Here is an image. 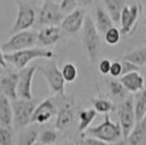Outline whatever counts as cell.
I'll return each mask as SVG.
<instances>
[{"mask_svg": "<svg viewBox=\"0 0 146 145\" xmlns=\"http://www.w3.org/2000/svg\"><path fill=\"white\" fill-rule=\"evenodd\" d=\"M82 44L83 48L91 62L95 63L97 61L99 50L102 47V38L100 34L94 24V21L91 17L86 15L84 24L82 27Z\"/></svg>", "mask_w": 146, "mask_h": 145, "instance_id": "1", "label": "cell"}, {"mask_svg": "<svg viewBox=\"0 0 146 145\" xmlns=\"http://www.w3.org/2000/svg\"><path fill=\"white\" fill-rule=\"evenodd\" d=\"M54 57H55V54L51 50L44 48H34V47L11 53V54H5V59L7 63L12 65L18 70L27 67L33 60H36V59L51 60Z\"/></svg>", "mask_w": 146, "mask_h": 145, "instance_id": "2", "label": "cell"}, {"mask_svg": "<svg viewBox=\"0 0 146 145\" xmlns=\"http://www.w3.org/2000/svg\"><path fill=\"white\" fill-rule=\"evenodd\" d=\"M85 136L95 138L107 144H112L123 138L119 123L111 120L109 115H105L104 121L98 126L88 128L85 131Z\"/></svg>", "mask_w": 146, "mask_h": 145, "instance_id": "3", "label": "cell"}, {"mask_svg": "<svg viewBox=\"0 0 146 145\" xmlns=\"http://www.w3.org/2000/svg\"><path fill=\"white\" fill-rule=\"evenodd\" d=\"M12 106V124L17 130H23L31 124L33 111L36 107L34 99L18 98L11 102Z\"/></svg>", "mask_w": 146, "mask_h": 145, "instance_id": "4", "label": "cell"}, {"mask_svg": "<svg viewBox=\"0 0 146 145\" xmlns=\"http://www.w3.org/2000/svg\"><path fill=\"white\" fill-rule=\"evenodd\" d=\"M37 71L46 80L50 91L57 95H66V82L62 78L60 69L54 60H50L46 66H37Z\"/></svg>", "mask_w": 146, "mask_h": 145, "instance_id": "5", "label": "cell"}, {"mask_svg": "<svg viewBox=\"0 0 146 145\" xmlns=\"http://www.w3.org/2000/svg\"><path fill=\"white\" fill-rule=\"evenodd\" d=\"M37 44V32L35 31H22L13 34L7 42L1 45L5 54H11L24 49L33 48Z\"/></svg>", "mask_w": 146, "mask_h": 145, "instance_id": "6", "label": "cell"}, {"mask_svg": "<svg viewBox=\"0 0 146 145\" xmlns=\"http://www.w3.org/2000/svg\"><path fill=\"white\" fill-rule=\"evenodd\" d=\"M64 18L59 3L54 0H45L36 17L37 23L42 26H59Z\"/></svg>", "mask_w": 146, "mask_h": 145, "instance_id": "7", "label": "cell"}, {"mask_svg": "<svg viewBox=\"0 0 146 145\" xmlns=\"http://www.w3.org/2000/svg\"><path fill=\"white\" fill-rule=\"evenodd\" d=\"M117 115H118V120H119L118 123L121 128L122 136L123 139H127L136 123L135 114H134L133 97H128L127 99H124L118 105Z\"/></svg>", "mask_w": 146, "mask_h": 145, "instance_id": "8", "label": "cell"}, {"mask_svg": "<svg viewBox=\"0 0 146 145\" xmlns=\"http://www.w3.org/2000/svg\"><path fill=\"white\" fill-rule=\"evenodd\" d=\"M18 12L17 18L12 25V29L10 31L11 34H15L22 31H27L34 25L36 22V12L33 7L25 3L21 0H18Z\"/></svg>", "mask_w": 146, "mask_h": 145, "instance_id": "9", "label": "cell"}, {"mask_svg": "<svg viewBox=\"0 0 146 145\" xmlns=\"http://www.w3.org/2000/svg\"><path fill=\"white\" fill-rule=\"evenodd\" d=\"M37 71V65H32L27 66L19 70L18 75V87H17V93H18V98L21 99H33V92H32V85H33V80L35 72Z\"/></svg>", "mask_w": 146, "mask_h": 145, "instance_id": "10", "label": "cell"}, {"mask_svg": "<svg viewBox=\"0 0 146 145\" xmlns=\"http://www.w3.org/2000/svg\"><path fill=\"white\" fill-rule=\"evenodd\" d=\"M85 17V11L82 8H76L75 10L68 13L59 25L62 33H66L68 35H73L79 33L83 27Z\"/></svg>", "mask_w": 146, "mask_h": 145, "instance_id": "11", "label": "cell"}, {"mask_svg": "<svg viewBox=\"0 0 146 145\" xmlns=\"http://www.w3.org/2000/svg\"><path fill=\"white\" fill-rule=\"evenodd\" d=\"M57 107L51 98H47L37 105L32 116L31 124H44L57 115Z\"/></svg>", "mask_w": 146, "mask_h": 145, "instance_id": "12", "label": "cell"}, {"mask_svg": "<svg viewBox=\"0 0 146 145\" xmlns=\"http://www.w3.org/2000/svg\"><path fill=\"white\" fill-rule=\"evenodd\" d=\"M140 15V8L135 5L132 6H125L123 7L120 14V24H121V34L123 35H129L132 31L134 26L137 22V19Z\"/></svg>", "mask_w": 146, "mask_h": 145, "instance_id": "13", "label": "cell"}, {"mask_svg": "<svg viewBox=\"0 0 146 145\" xmlns=\"http://www.w3.org/2000/svg\"><path fill=\"white\" fill-rule=\"evenodd\" d=\"M62 31L60 26H43L37 33V44L44 47L52 46L62 38Z\"/></svg>", "mask_w": 146, "mask_h": 145, "instance_id": "14", "label": "cell"}, {"mask_svg": "<svg viewBox=\"0 0 146 145\" xmlns=\"http://www.w3.org/2000/svg\"><path fill=\"white\" fill-rule=\"evenodd\" d=\"M18 72H11L2 76L0 80V94L8 97L10 100H15L18 99V93H17V87H18Z\"/></svg>", "mask_w": 146, "mask_h": 145, "instance_id": "15", "label": "cell"}, {"mask_svg": "<svg viewBox=\"0 0 146 145\" xmlns=\"http://www.w3.org/2000/svg\"><path fill=\"white\" fill-rule=\"evenodd\" d=\"M55 127L58 131H64L74 121V110L71 103H67L57 111Z\"/></svg>", "mask_w": 146, "mask_h": 145, "instance_id": "16", "label": "cell"}, {"mask_svg": "<svg viewBox=\"0 0 146 145\" xmlns=\"http://www.w3.org/2000/svg\"><path fill=\"white\" fill-rule=\"evenodd\" d=\"M119 81L129 93H139L144 90V78L140 74V71H135L121 75Z\"/></svg>", "mask_w": 146, "mask_h": 145, "instance_id": "17", "label": "cell"}, {"mask_svg": "<svg viewBox=\"0 0 146 145\" xmlns=\"http://www.w3.org/2000/svg\"><path fill=\"white\" fill-rule=\"evenodd\" d=\"M128 145H146V115L135 123L133 130L127 138Z\"/></svg>", "mask_w": 146, "mask_h": 145, "instance_id": "18", "label": "cell"}, {"mask_svg": "<svg viewBox=\"0 0 146 145\" xmlns=\"http://www.w3.org/2000/svg\"><path fill=\"white\" fill-rule=\"evenodd\" d=\"M12 118V106L10 99L0 94V126L11 127Z\"/></svg>", "mask_w": 146, "mask_h": 145, "instance_id": "19", "label": "cell"}, {"mask_svg": "<svg viewBox=\"0 0 146 145\" xmlns=\"http://www.w3.org/2000/svg\"><path fill=\"white\" fill-rule=\"evenodd\" d=\"M94 24L96 26L99 34H105L110 27L113 26V22L109 14L107 13L106 10H104L103 8L98 7L95 11V22Z\"/></svg>", "mask_w": 146, "mask_h": 145, "instance_id": "20", "label": "cell"}, {"mask_svg": "<svg viewBox=\"0 0 146 145\" xmlns=\"http://www.w3.org/2000/svg\"><path fill=\"white\" fill-rule=\"evenodd\" d=\"M108 90H109L110 96L117 102H123L128 98L129 92L124 88L122 83L117 79H111L108 81Z\"/></svg>", "mask_w": 146, "mask_h": 145, "instance_id": "21", "label": "cell"}, {"mask_svg": "<svg viewBox=\"0 0 146 145\" xmlns=\"http://www.w3.org/2000/svg\"><path fill=\"white\" fill-rule=\"evenodd\" d=\"M133 105L135 120L136 122H139L146 115V90L135 93L133 98Z\"/></svg>", "mask_w": 146, "mask_h": 145, "instance_id": "22", "label": "cell"}, {"mask_svg": "<svg viewBox=\"0 0 146 145\" xmlns=\"http://www.w3.org/2000/svg\"><path fill=\"white\" fill-rule=\"evenodd\" d=\"M96 116H97V112L93 108L80 110L79 114H78V117H79L78 130H79L80 132H85L92 124V122L95 120Z\"/></svg>", "mask_w": 146, "mask_h": 145, "instance_id": "23", "label": "cell"}, {"mask_svg": "<svg viewBox=\"0 0 146 145\" xmlns=\"http://www.w3.org/2000/svg\"><path fill=\"white\" fill-rule=\"evenodd\" d=\"M104 3L107 9V13L109 14L112 22L118 23L120 21V14H121L122 9L125 6L124 0H104Z\"/></svg>", "mask_w": 146, "mask_h": 145, "instance_id": "24", "label": "cell"}, {"mask_svg": "<svg viewBox=\"0 0 146 145\" xmlns=\"http://www.w3.org/2000/svg\"><path fill=\"white\" fill-rule=\"evenodd\" d=\"M38 130L35 127H26L19 136L18 145H34L38 140Z\"/></svg>", "mask_w": 146, "mask_h": 145, "instance_id": "25", "label": "cell"}, {"mask_svg": "<svg viewBox=\"0 0 146 145\" xmlns=\"http://www.w3.org/2000/svg\"><path fill=\"white\" fill-rule=\"evenodd\" d=\"M92 104H93V107H94V110L96 112H99V114H104V115H109L111 111H113L116 107L113 103L108 99V98H104V97H100V98H93L92 99Z\"/></svg>", "mask_w": 146, "mask_h": 145, "instance_id": "26", "label": "cell"}, {"mask_svg": "<svg viewBox=\"0 0 146 145\" xmlns=\"http://www.w3.org/2000/svg\"><path fill=\"white\" fill-rule=\"evenodd\" d=\"M123 59L132 62L137 67L146 66V46L130 51L129 54L124 55Z\"/></svg>", "mask_w": 146, "mask_h": 145, "instance_id": "27", "label": "cell"}, {"mask_svg": "<svg viewBox=\"0 0 146 145\" xmlns=\"http://www.w3.org/2000/svg\"><path fill=\"white\" fill-rule=\"evenodd\" d=\"M58 132L57 130L52 129H46L38 134V140L37 142H39L43 145H55L56 142L58 141Z\"/></svg>", "mask_w": 146, "mask_h": 145, "instance_id": "28", "label": "cell"}, {"mask_svg": "<svg viewBox=\"0 0 146 145\" xmlns=\"http://www.w3.org/2000/svg\"><path fill=\"white\" fill-rule=\"evenodd\" d=\"M60 71L64 82H68V83L74 82L76 80V78H78V74H79L78 68L72 62H67L64 66L62 67V69H61Z\"/></svg>", "mask_w": 146, "mask_h": 145, "instance_id": "29", "label": "cell"}, {"mask_svg": "<svg viewBox=\"0 0 146 145\" xmlns=\"http://www.w3.org/2000/svg\"><path fill=\"white\" fill-rule=\"evenodd\" d=\"M121 35L122 34L120 30L115 27V26H112V27H110L109 30L104 34V38H105V42H106L107 45L116 46L121 41Z\"/></svg>", "mask_w": 146, "mask_h": 145, "instance_id": "30", "label": "cell"}, {"mask_svg": "<svg viewBox=\"0 0 146 145\" xmlns=\"http://www.w3.org/2000/svg\"><path fill=\"white\" fill-rule=\"evenodd\" d=\"M0 145H13V133L10 127L0 126Z\"/></svg>", "mask_w": 146, "mask_h": 145, "instance_id": "31", "label": "cell"}, {"mask_svg": "<svg viewBox=\"0 0 146 145\" xmlns=\"http://www.w3.org/2000/svg\"><path fill=\"white\" fill-rule=\"evenodd\" d=\"M59 6H60L61 11L68 14V13H70L71 11L76 9L78 3H76V0H61Z\"/></svg>", "mask_w": 146, "mask_h": 145, "instance_id": "32", "label": "cell"}, {"mask_svg": "<svg viewBox=\"0 0 146 145\" xmlns=\"http://www.w3.org/2000/svg\"><path fill=\"white\" fill-rule=\"evenodd\" d=\"M109 74L113 78V79H117V78H120V76H121L122 75L121 61L116 60V61H112V62H111Z\"/></svg>", "mask_w": 146, "mask_h": 145, "instance_id": "33", "label": "cell"}, {"mask_svg": "<svg viewBox=\"0 0 146 145\" xmlns=\"http://www.w3.org/2000/svg\"><path fill=\"white\" fill-rule=\"evenodd\" d=\"M121 67H122V75L124 74H128L131 72H135V71H140V67L135 66L134 63L130 62L128 60H123L121 61Z\"/></svg>", "mask_w": 146, "mask_h": 145, "instance_id": "34", "label": "cell"}, {"mask_svg": "<svg viewBox=\"0 0 146 145\" xmlns=\"http://www.w3.org/2000/svg\"><path fill=\"white\" fill-rule=\"evenodd\" d=\"M110 66H111L110 59H102V60L99 61V63H98V70L104 75L109 74Z\"/></svg>", "mask_w": 146, "mask_h": 145, "instance_id": "35", "label": "cell"}, {"mask_svg": "<svg viewBox=\"0 0 146 145\" xmlns=\"http://www.w3.org/2000/svg\"><path fill=\"white\" fill-rule=\"evenodd\" d=\"M80 145H109L107 143H105L100 140H97L95 138H91V136H84L81 140Z\"/></svg>", "mask_w": 146, "mask_h": 145, "instance_id": "36", "label": "cell"}, {"mask_svg": "<svg viewBox=\"0 0 146 145\" xmlns=\"http://www.w3.org/2000/svg\"><path fill=\"white\" fill-rule=\"evenodd\" d=\"M95 0H76V3L80 8H86V7H90L94 3Z\"/></svg>", "mask_w": 146, "mask_h": 145, "instance_id": "37", "label": "cell"}, {"mask_svg": "<svg viewBox=\"0 0 146 145\" xmlns=\"http://www.w3.org/2000/svg\"><path fill=\"white\" fill-rule=\"evenodd\" d=\"M7 67V61L5 59V53L1 48V45H0V68H6Z\"/></svg>", "mask_w": 146, "mask_h": 145, "instance_id": "38", "label": "cell"}, {"mask_svg": "<svg viewBox=\"0 0 146 145\" xmlns=\"http://www.w3.org/2000/svg\"><path fill=\"white\" fill-rule=\"evenodd\" d=\"M109 145H128V142H127V139H121V140H119V141H117V142L112 143V144H109Z\"/></svg>", "mask_w": 146, "mask_h": 145, "instance_id": "39", "label": "cell"}, {"mask_svg": "<svg viewBox=\"0 0 146 145\" xmlns=\"http://www.w3.org/2000/svg\"><path fill=\"white\" fill-rule=\"evenodd\" d=\"M68 145H80V144H78V143H75V142H70Z\"/></svg>", "mask_w": 146, "mask_h": 145, "instance_id": "40", "label": "cell"}, {"mask_svg": "<svg viewBox=\"0 0 146 145\" xmlns=\"http://www.w3.org/2000/svg\"><path fill=\"white\" fill-rule=\"evenodd\" d=\"M34 145H43V144H40L39 142H36V143H35V144H34Z\"/></svg>", "mask_w": 146, "mask_h": 145, "instance_id": "41", "label": "cell"}, {"mask_svg": "<svg viewBox=\"0 0 146 145\" xmlns=\"http://www.w3.org/2000/svg\"><path fill=\"white\" fill-rule=\"evenodd\" d=\"M145 17H146V12H145Z\"/></svg>", "mask_w": 146, "mask_h": 145, "instance_id": "42", "label": "cell"}, {"mask_svg": "<svg viewBox=\"0 0 146 145\" xmlns=\"http://www.w3.org/2000/svg\"><path fill=\"white\" fill-rule=\"evenodd\" d=\"M128 1H130V0H128Z\"/></svg>", "mask_w": 146, "mask_h": 145, "instance_id": "43", "label": "cell"}]
</instances>
